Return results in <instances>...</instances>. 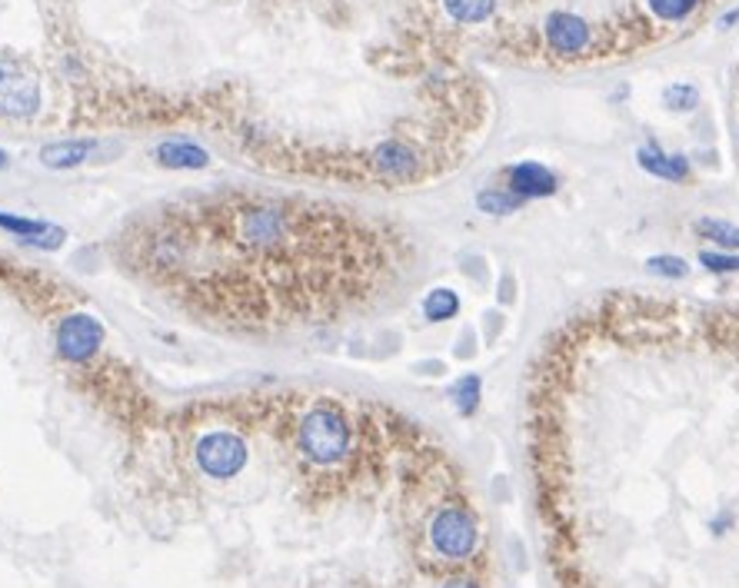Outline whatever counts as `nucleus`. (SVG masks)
<instances>
[{"instance_id": "f257e3e1", "label": "nucleus", "mask_w": 739, "mask_h": 588, "mask_svg": "<svg viewBox=\"0 0 739 588\" xmlns=\"http://www.w3.org/2000/svg\"><path fill=\"white\" fill-rule=\"evenodd\" d=\"M296 449L313 465H337L353 449V425L333 402L310 405L296 422Z\"/></svg>"}, {"instance_id": "f03ea898", "label": "nucleus", "mask_w": 739, "mask_h": 588, "mask_svg": "<svg viewBox=\"0 0 739 588\" xmlns=\"http://www.w3.org/2000/svg\"><path fill=\"white\" fill-rule=\"evenodd\" d=\"M427 536L437 556H444L447 562H464L480 546V522L467 506H444L430 519Z\"/></svg>"}, {"instance_id": "7ed1b4c3", "label": "nucleus", "mask_w": 739, "mask_h": 588, "mask_svg": "<svg viewBox=\"0 0 739 588\" xmlns=\"http://www.w3.org/2000/svg\"><path fill=\"white\" fill-rule=\"evenodd\" d=\"M194 459L201 465L204 476L217 479V482H231L244 472L246 459H250V449L246 442L231 432V429H214V432H204L194 445Z\"/></svg>"}, {"instance_id": "20e7f679", "label": "nucleus", "mask_w": 739, "mask_h": 588, "mask_svg": "<svg viewBox=\"0 0 739 588\" xmlns=\"http://www.w3.org/2000/svg\"><path fill=\"white\" fill-rule=\"evenodd\" d=\"M104 340H107V330H104V323H100L97 316H90V313H70V316H64L60 326H57V353H60L67 363H74V366L90 363V360L100 353Z\"/></svg>"}, {"instance_id": "39448f33", "label": "nucleus", "mask_w": 739, "mask_h": 588, "mask_svg": "<svg viewBox=\"0 0 739 588\" xmlns=\"http://www.w3.org/2000/svg\"><path fill=\"white\" fill-rule=\"evenodd\" d=\"M40 107L37 77L10 57H0V117H33Z\"/></svg>"}, {"instance_id": "423d86ee", "label": "nucleus", "mask_w": 739, "mask_h": 588, "mask_svg": "<svg viewBox=\"0 0 739 588\" xmlns=\"http://www.w3.org/2000/svg\"><path fill=\"white\" fill-rule=\"evenodd\" d=\"M424 157L414 144L407 140H383L377 150H370L367 157V167L373 177L387 180V184H407V180H417L420 170H424Z\"/></svg>"}, {"instance_id": "0eeeda50", "label": "nucleus", "mask_w": 739, "mask_h": 588, "mask_svg": "<svg viewBox=\"0 0 739 588\" xmlns=\"http://www.w3.org/2000/svg\"><path fill=\"white\" fill-rule=\"evenodd\" d=\"M499 187H506L509 194H516L519 199H546L560 190V177L539 164V160H519V164H509L503 167L499 174Z\"/></svg>"}, {"instance_id": "6e6552de", "label": "nucleus", "mask_w": 739, "mask_h": 588, "mask_svg": "<svg viewBox=\"0 0 739 588\" xmlns=\"http://www.w3.org/2000/svg\"><path fill=\"white\" fill-rule=\"evenodd\" d=\"M543 33H546L550 50L560 53V57H580V53L590 50V43H593V27H590L583 17L566 13V10L550 13Z\"/></svg>"}, {"instance_id": "1a4fd4ad", "label": "nucleus", "mask_w": 739, "mask_h": 588, "mask_svg": "<svg viewBox=\"0 0 739 588\" xmlns=\"http://www.w3.org/2000/svg\"><path fill=\"white\" fill-rule=\"evenodd\" d=\"M0 229H7L10 236H17L20 243L27 246H37V249H60L67 243V229L50 223V219H33V216H17V213H3L0 209Z\"/></svg>"}, {"instance_id": "9d476101", "label": "nucleus", "mask_w": 739, "mask_h": 588, "mask_svg": "<svg viewBox=\"0 0 739 588\" xmlns=\"http://www.w3.org/2000/svg\"><path fill=\"white\" fill-rule=\"evenodd\" d=\"M97 150H100V140H87V137L54 140L40 147V164L47 170H74V167H84Z\"/></svg>"}, {"instance_id": "9b49d317", "label": "nucleus", "mask_w": 739, "mask_h": 588, "mask_svg": "<svg viewBox=\"0 0 739 588\" xmlns=\"http://www.w3.org/2000/svg\"><path fill=\"white\" fill-rule=\"evenodd\" d=\"M636 164H640V170H646L650 177L667 180V184H687L690 180V160L683 154H663L653 140L636 150Z\"/></svg>"}, {"instance_id": "f8f14e48", "label": "nucleus", "mask_w": 739, "mask_h": 588, "mask_svg": "<svg viewBox=\"0 0 739 588\" xmlns=\"http://www.w3.org/2000/svg\"><path fill=\"white\" fill-rule=\"evenodd\" d=\"M154 160L167 170H207L211 167V154L194 144V140H184V137H174V140H164L157 144L154 150Z\"/></svg>"}, {"instance_id": "ddd939ff", "label": "nucleus", "mask_w": 739, "mask_h": 588, "mask_svg": "<svg viewBox=\"0 0 739 588\" xmlns=\"http://www.w3.org/2000/svg\"><path fill=\"white\" fill-rule=\"evenodd\" d=\"M697 236L700 239H710L717 249H727V253H739V226L730 219H720V216H700L693 223Z\"/></svg>"}, {"instance_id": "4468645a", "label": "nucleus", "mask_w": 739, "mask_h": 588, "mask_svg": "<svg viewBox=\"0 0 739 588\" xmlns=\"http://www.w3.org/2000/svg\"><path fill=\"white\" fill-rule=\"evenodd\" d=\"M480 399H484V380H480L477 373H467V376H460V380L450 386V402H454V409H457L464 419H474V415H477Z\"/></svg>"}, {"instance_id": "2eb2a0df", "label": "nucleus", "mask_w": 739, "mask_h": 588, "mask_svg": "<svg viewBox=\"0 0 739 588\" xmlns=\"http://www.w3.org/2000/svg\"><path fill=\"white\" fill-rule=\"evenodd\" d=\"M424 320L427 323H447L460 313V296L450 286H437L424 296Z\"/></svg>"}, {"instance_id": "dca6fc26", "label": "nucleus", "mask_w": 739, "mask_h": 588, "mask_svg": "<svg viewBox=\"0 0 739 588\" xmlns=\"http://www.w3.org/2000/svg\"><path fill=\"white\" fill-rule=\"evenodd\" d=\"M526 199H519L516 194H509L506 187H484L477 194V209L487 213V216H509L516 209H523Z\"/></svg>"}, {"instance_id": "f3484780", "label": "nucleus", "mask_w": 739, "mask_h": 588, "mask_svg": "<svg viewBox=\"0 0 739 588\" xmlns=\"http://www.w3.org/2000/svg\"><path fill=\"white\" fill-rule=\"evenodd\" d=\"M447 13L460 23H484L496 10V0H444Z\"/></svg>"}, {"instance_id": "a211bd4d", "label": "nucleus", "mask_w": 739, "mask_h": 588, "mask_svg": "<svg viewBox=\"0 0 739 588\" xmlns=\"http://www.w3.org/2000/svg\"><path fill=\"white\" fill-rule=\"evenodd\" d=\"M663 104H667V110H673V114H690V110L700 107V90H697L693 84H670V87L663 90Z\"/></svg>"}, {"instance_id": "6ab92c4d", "label": "nucleus", "mask_w": 739, "mask_h": 588, "mask_svg": "<svg viewBox=\"0 0 739 588\" xmlns=\"http://www.w3.org/2000/svg\"><path fill=\"white\" fill-rule=\"evenodd\" d=\"M646 270L653 276H663V280H687L690 276V263L683 256H673V253H660V256H650L646 259Z\"/></svg>"}, {"instance_id": "aec40b11", "label": "nucleus", "mask_w": 739, "mask_h": 588, "mask_svg": "<svg viewBox=\"0 0 739 588\" xmlns=\"http://www.w3.org/2000/svg\"><path fill=\"white\" fill-rule=\"evenodd\" d=\"M653 17L667 20V23H677V20H687L703 0H646Z\"/></svg>"}, {"instance_id": "412c9836", "label": "nucleus", "mask_w": 739, "mask_h": 588, "mask_svg": "<svg viewBox=\"0 0 739 588\" xmlns=\"http://www.w3.org/2000/svg\"><path fill=\"white\" fill-rule=\"evenodd\" d=\"M700 263L717 276L739 273V253H727V249H700Z\"/></svg>"}, {"instance_id": "4be33fe9", "label": "nucleus", "mask_w": 739, "mask_h": 588, "mask_svg": "<svg viewBox=\"0 0 739 588\" xmlns=\"http://www.w3.org/2000/svg\"><path fill=\"white\" fill-rule=\"evenodd\" d=\"M733 526H737V512H733V509H720V512L710 519V532H713V536H727V532H733Z\"/></svg>"}, {"instance_id": "5701e85b", "label": "nucleus", "mask_w": 739, "mask_h": 588, "mask_svg": "<svg viewBox=\"0 0 739 588\" xmlns=\"http://www.w3.org/2000/svg\"><path fill=\"white\" fill-rule=\"evenodd\" d=\"M499 303H513L516 300V283H513V276L509 273H503V283H499Z\"/></svg>"}, {"instance_id": "b1692460", "label": "nucleus", "mask_w": 739, "mask_h": 588, "mask_svg": "<svg viewBox=\"0 0 739 588\" xmlns=\"http://www.w3.org/2000/svg\"><path fill=\"white\" fill-rule=\"evenodd\" d=\"M484 320H487V323H484V326H487V343H493L496 333L503 330V316H499V313H487Z\"/></svg>"}, {"instance_id": "393cba45", "label": "nucleus", "mask_w": 739, "mask_h": 588, "mask_svg": "<svg viewBox=\"0 0 739 588\" xmlns=\"http://www.w3.org/2000/svg\"><path fill=\"white\" fill-rule=\"evenodd\" d=\"M739 23V7L737 10H730V13H723L720 17V30H730V27H737Z\"/></svg>"}, {"instance_id": "a878e982", "label": "nucleus", "mask_w": 739, "mask_h": 588, "mask_svg": "<svg viewBox=\"0 0 739 588\" xmlns=\"http://www.w3.org/2000/svg\"><path fill=\"white\" fill-rule=\"evenodd\" d=\"M444 588H484L480 582H474V579H450Z\"/></svg>"}, {"instance_id": "bb28decb", "label": "nucleus", "mask_w": 739, "mask_h": 588, "mask_svg": "<svg viewBox=\"0 0 739 588\" xmlns=\"http://www.w3.org/2000/svg\"><path fill=\"white\" fill-rule=\"evenodd\" d=\"M7 167H10V157H7V154L0 150V170H7Z\"/></svg>"}]
</instances>
